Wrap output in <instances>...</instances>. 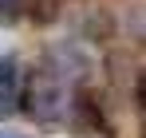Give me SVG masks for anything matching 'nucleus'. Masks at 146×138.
<instances>
[{"mask_svg": "<svg viewBox=\"0 0 146 138\" xmlns=\"http://www.w3.org/2000/svg\"><path fill=\"white\" fill-rule=\"evenodd\" d=\"M20 103H24V111L32 118H55L63 111V91H59V83L51 79L48 71H36V75L28 79Z\"/></svg>", "mask_w": 146, "mask_h": 138, "instance_id": "nucleus-2", "label": "nucleus"}, {"mask_svg": "<svg viewBox=\"0 0 146 138\" xmlns=\"http://www.w3.org/2000/svg\"><path fill=\"white\" fill-rule=\"evenodd\" d=\"M134 103H138V111L146 115V71H138V79H134Z\"/></svg>", "mask_w": 146, "mask_h": 138, "instance_id": "nucleus-6", "label": "nucleus"}, {"mask_svg": "<svg viewBox=\"0 0 146 138\" xmlns=\"http://www.w3.org/2000/svg\"><path fill=\"white\" fill-rule=\"evenodd\" d=\"M28 0H0V24H16L20 16H24Z\"/></svg>", "mask_w": 146, "mask_h": 138, "instance_id": "nucleus-5", "label": "nucleus"}, {"mask_svg": "<svg viewBox=\"0 0 146 138\" xmlns=\"http://www.w3.org/2000/svg\"><path fill=\"white\" fill-rule=\"evenodd\" d=\"M138 138H146V126H142V134H138Z\"/></svg>", "mask_w": 146, "mask_h": 138, "instance_id": "nucleus-7", "label": "nucleus"}, {"mask_svg": "<svg viewBox=\"0 0 146 138\" xmlns=\"http://www.w3.org/2000/svg\"><path fill=\"white\" fill-rule=\"evenodd\" d=\"M67 122H71L75 138H115V122L107 118V107L95 91H75V99H67Z\"/></svg>", "mask_w": 146, "mask_h": 138, "instance_id": "nucleus-1", "label": "nucleus"}, {"mask_svg": "<svg viewBox=\"0 0 146 138\" xmlns=\"http://www.w3.org/2000/svg\"><path fill=\"white\" fill-rule=\"evenodd\" d=\"M28 8H32V20L36 24H51L59 16V0H28Z\"/></svg>", "mask_w": 146, "mask_h": 138, "instance_id": "nucleus-4", "label": "nucleus"}, {"mask_svg": "<svg viewBox=\"0 0 146 138\" xmlns=\"http://www.w3.org/2000/svg\"><path fill=\"white\" fill-rule=\"evenodd\" d=\"M20 63L16 59H0V118H8L16 107H20Z\"/></svg>", "mask_w": 146, "mask_h": 138, "instance_id": "nucleus-3", "label": "nucleus"}]
</instances>
